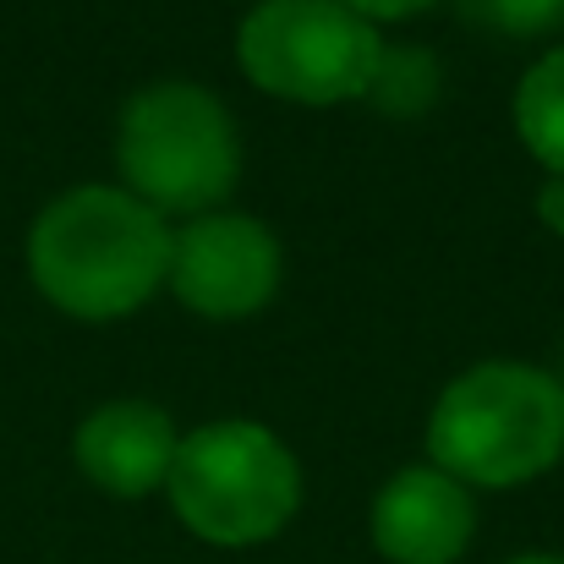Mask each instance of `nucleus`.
Listing matches in <instances>:
<instances>
[{"instance_id": "f257e3e1", "label": "nucleus", "mask_w": 564, "mask_h": 564, "mask_svg": "<svg viewBox=\"0 0 564 564\" xmlns=\"http://www.w3.org/2000/svg\"><path fill=\"white\" fill-rule=\"evenodd\" d=\"M28 274L44 302L83 324L127 318L171 274L165 214L121 187L66 192L28 230Z\"/></svg>"}, {"instance_id": "f03ea898", "label": "nucleus", "mask_w": 564, "mask_h": 564, "mask_svg": "<svg viewBox=\"0 0 564 564\" xmlns=\"http://www.w3.org/2000/svg\"><path fill=\"white\" fill-rule=\"evenodd\" d=\"M427 449L466 488L532 482L564 455V383L527 362H482L438 394Z\"/></svg>"}, {"instance_id": "7ed1b4c3", "label": "nucleus", "mask_w": 564, "mask_h": 564, "mask_svg": "<svg viewBox=\"0 0 564 564\" xmlns=\"http://www.w3.org/2000/svg\"><path fill=\"white\" fill-rule=\"evenodd\" d=\"M165 488L182 527L214 549L269 543L302 505L296 455L258 422H208L187 433Z\"/></svg>"}, {"instance_id": "20e7f679", "label": "nucleus", "mask_w": 564, "mask_h": 564, "mask_svg": "<svg viewBox=\"0 0 564 564\" xmlns=\"http://www.w3.org/2000/svg\"><path fill=\"white\" fill-rule=\"evenodd\" d=\"M116 165L132 197H143L154 214H203L236 187L241 138L208 88L154 83L121 116Z\"/></svg>"}, {"instance_id": "39448f33", "label": "nucleus", "mask_w": 564, "mask_h": 564, "mask_svg": "<svg viewBox=\"0 0 564 564\" xmlns=\"http://www.w3.org/2000/svg\"><path fill=\"white\" fill-rule=\"evenodd\" d=\"M373 22L340 0H263L236 33L241 72L291 105H346L362 99L378 72Z\"/></svg>"}, {"instance_id": "423d86ee", "label": "nucleus", "mask_w": 564, "mask_h": 564, "mask_svg": "<svg viewBox=\"0 0 564 564\" xmlns=\"http://www.w3.org/2000/svg\"><path fill=\"white\" fill-rule=\"evenodd\" d=\"M171 291L197 318H252L280 291V241L263 219L208 214L171 236Z\"/></svg>"}, {"instance_id": "0eeeda50", "label": "nucleus", "mask_w": 564, "mask_h": 564, "mask_svg": "<svg viewBox=\"0 0 564 564\" xmlns=\"http://www.w3.org/2000/svg\"><path fill=\"white\" fill-rule=\"evenodd\" d=\"M477 505L466 482L438 466H411L389 477L373 499V549L389 564H455L471 549Z\"/></svg>"}, {"instance_id": "6e6552de", "label": "nucleus", "mask_w": 564, "mask_h": 564, "mask_svg": "<svg viewBox=\"0 0 564 564\" xmlns=\"http://www.w3.org/2000/svg\"><path fill=\"white\" fill-rule=\"evenodd\" d=\"M176 422L149 405V400H110L99 411L83 416L72 455L83 466V477L116 499H143L171 477L176 460Z\"/></svg>"}, {"instance_id": "1a4fd4ad", "label": "nucleus", "mask_w": 564, "mask_h": 564, "mask_svg": "<svg viewBox=\"0 0 564 564\" xmlns=\"http://www.w3.org/2000/svg\"><path fill=\"white\" fill-rule=\"evenodd\" d=\"M516 132L538 165L564 176V50L543 55L516 88Z\"/></svg>"}, {"instance_id": "9d476101", "label": "nucleus", "mask_w": 564, "mask_h": 564, "mask_svg": "<svg viewBox=\"0 0 564 564\" xmlns=\"http://www.w3.org/2000/svg\"><path fill=\"white\" fill-rule=\"evenodd\" d=\"M362 99H373L378 110H389V116H416V110H427V105L438 99V66H433V55L416 50V44L383 50Z\"/></svg>"}, {"instance_id": "9b49d317", "label": "nucleus", "mask_w": 564, "mask_h": 564, "mask_svg": "<svg viewBox=\"0 0 564 564\" xmlns=\"http://www.w3.org/2000/svg\"><path fill=\"white\" fill-rule=\"evenodd\" d=\"M460 11L494 33H549L564 22V0H460Z\"/></svg>"}, {"instance_id": "f8f14e48", "label": "nucleus", "mask_w": 564, "mask_h": 564, "mask_svg": "<svg viewBox=\"0 0 564 564\" xmlns=\"http://www.w3.org/2000/svg\"><path fill=\"white\" fill-rule=\"evenodd\" d=\"M346 11H357L362 22H400V17H416L427 11L433 0H340Z\"/></svg>"}, {"instance_id": "ddd939ff", "label": "nucleus", "mask_w": 564, "mask_h": 564, "mask_svg": "<svg viewBox=\"0 0 564 564\" xmlns=\"http://www.w3.org/2000/svg\"><path fill=\"white\" fill-rule=\"evenodd\" d=\"M538 219H543L554 236H564V176H549V187L538 192Z\"/></svg>"}, {"instance_id": "4468645a", "label": "nucleus", "mask_w": 564, "mask_h": 564, "mask_svg": "<svg viewBox=\"0 0 564 564\" xmlns=\"http://www.w3.org/2000/svg\"><path fill=\"white\" fill-rule=\"evenodd\" d=\"M510 564H564V560H554V554H527V560H510Z\"/></svg>"}]
</instances>
